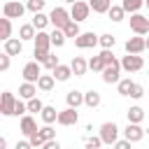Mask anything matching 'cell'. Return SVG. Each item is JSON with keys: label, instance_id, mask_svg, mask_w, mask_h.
<instances>
[{"label": "cell", "instance_id": "cell-37", "mask_svg": "<svg viewBox=\"0 0 149 149\" xmlns=\"http://www.w3.org/2000/svg\"><path fill=\"white\" fill-rule=\"evenodd\" d=\"M84 144H86V149H98V147H102L105 142H102V137H100V135H98V137H95V135H91V137H86V140H84Z\"/></svg>", "mask_w": 149, "mask_h": 149}, {"label": "cell", "instance_id": "cell-29", "mask_svg": "<svg viewBox=\"0 0 149 149\" xmlns=\"http://www.w3.org/2000/svg\"><path fill=\"white\" fill-rule=\"evenodd\" d=\"M40 116H42L44 123H54V121H58V112H56V107H51V105H44V109L40 112Z\"/></svg>", "mask_w": 149, "mask_h": 149}, {"label": "cell", "instance_id": "cell-19", "mask_svg": "<svg viewBox=\"0 0 149 149\" xmlns=\"http://www.w3.org/2000/svg\"><path fill=\"white\" fill-rule=\"evenodd\" d=\"M70 65H72L74 77H84V74H86V70H88V61H84L81 56H74V58L70 61Z\"/></svg>", "mask_w": 149, "mask_h": 149}, {"label": "cell", "instance_id": "cell-31", "mask_svg": "<svg viewBox=\"0 0 149 149\" xmlns=\"http://www.w3.org/2000/svg\"><path fill=\"white\" fill-rule=\"evenodd\" d=\"M65 33H63V28H54L51 30V47H56V49H61L63 44H65Z\"/></svg>", "mask_w": 149, "mask_h": 149}, {"label": "cell", "instance_id": "cell-30", "mask_svg": "<svg viewBox=\"0 0 149 149\" xmlns=\"http://www.w3.org/2000/svg\"><path fill=\"white\" fill-rule=\"evenodd\" d=\"M107 16H109L114 23L123 21V16H126V9H123V5H112V7H109V12H107Z\"/></svg>", "mask_w": 149, "mask_h": 149}, {"label": "cell", "instance_id": "cell-21", "mask_svg": "<svg viewBox=\"0 0 149 149\" xmlns=\"http://www.w3.org/2000/svg\"><path fill=\"white\" fill-rule=\"evenodd\" d=\"M65 102H68L70 107H81V105H84V93H81V91H74V88L68 91V93H65Z\"/></svg>", "mask_w": 149, "mask_h": 149}, {"label": "cell", "instance_id": "cell-36", "mask_svg": "<svg viewBox=\"0 0 149 149\" xmlns=\"http://www.w3.org/2000/svg\"><path fill=\"white\" fill-rule=\"evenodd\" d=\"M26 102H28V112H42V109H44V102H42L37 95L30 98V100H26Z\"/></svg>", "mask_w": 149, "mask_h": 149}, {"label": "cell", "instance_id": "cell-22", "mask_svg": "<svg viewBox=\"0 0 149 149\" xmlns=\"http://www.w3.org/2000/svg\"><path fill=\"white\" fill-rule=\"evenodd\" d=\"M100 102H102V98H100V93L98 91H86L84 93V105L86 107H91V109H95V107H100Z\"/></svg>", "mask_w": 149, "mask_h": 149}, {"label": "cell", "instance_id": "cell-49", "mask_svg": "<svg viewBox=\"0 0 149 149\" xmlns=\"http://www.w3.org/2000/svg\"><path fill=\"white\" fill-rule=\"evenodd\" d=\"M63 2H68V5H74V2H77V0H63Z\"/></svg>", "mask_w": 149, "mask_h": 149}, {"label": "cell", "instance_id": "cell-32", "mask_svg": "<svg viewBox=\"0 0 149 149\" xmlns=\"http://www.w3.org/2000/svg\"><path fill=\"white\" fill-rule=\"evenodd\" d=\"M105 58L98 54V56H93V58H88V70H93V72H102L105 70Z\"/></svg>", "mask_w": 149, "mask_h": 149}, {"label": "cell", "instance_id": "cell-48", "mask_svg": "<svg viewBox=\"0 0 149 149\" xmlns=\"http://www.w3.org/2000/svg\"><path fill=\"white\" fill-rule=\"evenodd\" d=\"M30 147H33V144H30V140H26V142H19V144H16V149H30Z\"/></svg>", "mask_w": 149, "mask_h": 149}, {"label": "cell", "instance_id": "cell-43", "mask_svg": "<svg viewBox=\"0 0 149 149\" xmlns=\"http://www.w3.org/2000/svg\"><path fill=\"white\" fill-rule=\"evenodd\" d=\"M9 63H12V56H9L7 51H2V56H0V70L7 72V70H9Z\"/></svg>", "mask_w": 149, "mask_h": 149}, {"label": "cell", "instance_id": "cell-1", "mask_svg": "<svg viewBox=\"0 0 149 149\" xmlns=\"http://www.w3.org/2000/svg\"><path fill=\"white\" fill-rule=\"evenodd\" d=\"M121 61H112V63H107L105 65V70L100 72L102 74V81L105 84H116L119 79H121Z\"/></svg>", "mask_w": 149, "mask_h": 149}, {"label": "cell", "instance_id": "cell-40", "mask_svg": "<svg viewBox=\"0 0 149 149\" xmlns=\"http://www.w3.org/2000/svg\"><path fill=\"white\" fill-rule=\"evenodd\" d=\"M58 63H61V61H58V56H56V54H51V51H49V56H47V58H44V63H42V65H44V68H47V70H54V68H56V65H58Z\"/></svg>", "mask_w": 149, "mask_h": 149}, {"label": "cell", "instance_id": "cell-6", "mask_svg": "<svg viewBox=\"0 0 149 149\" xmlns=\"http://www.w3.org/2000/svg\"><path fill=\"white\" fill-rule=\"evenodd\" d=\"M40 74H42V63H40V61H30V63H26L23 70H21L23 81H35V84H37Z\"/></svg>", "mask_w": 149, "mask_h": 149}, {"label": "cell", "instance_id": "cell-39", "mask_svg": "<svg viewBox=\"0 0 149 149\" xmlns=\"http://www.w3.org/2000/svg\"><path fill=\"white\" fill-rule=\"evenodd\" d=\"M37 133H40V135L44 137V142H47V140H51V137H56V130L51 128V123H44V126H42V128H40Z\"/></svg>", "mask_w": 149, "mask_h": 149}, {"label": "cell", "instance_id": "cell-52", "mask_svg": "<svg viewBox=\"0 0 149 149\" xmlns=\"http://www.w3.org/2000/svg\"><path fill=\"white\" fill-rule=\"evenodd\" d=\"M147 135H149V128H147Z\"/></svg>", "mask_w": 149, "mask_h": 149}, {"label": "cell", "instance_id": "cell-2", "mask_svg": "<svg viewBox=\"0 0 149 149\" xmlns=\"http://www.w3.org/2000/svg\"><path fill=\"white\" fill-rule=\"evenodd\" d=\"M49 19H51V26H54V28H65V26L72 21V16H70V12H68L65 7H54V9L49 12Z\"/></svg>", "mask_w": 149, "mask_h": 149}, {"label": "cell", "instance_id": "cell-33", "mask_svg": "<svg viewBox=\"0 0 149 149\" xmlns=\"http://www.w3.org/2000/svg\"><path fill=\"white\" fill-rule=\"evenodd\" d=\"M121 5H123V9H126L128 14H135V12H140V9L144 7V0H123Z\"/></svg>", "mask_w": 149, "mask_h": 149}, {"label": "cell", "instance_id": "cell-47", "mask_svg": "<svg viewBox=\"0 0 149 149\" xmlns=\"http://www.w3.org/2000/svg\"><path fill=\"white\" fill-rule=\"evenodd\" d=\"M130 144H133V142H130L128 137H126V140H116V142H114V147H116V149H128Z\"/></svg>", "mask_w": 149, "mask_h": 149}, {"label": "cell", "instance_id": "cell-18", "mask_svg": "<svg viewBox=\"0 0 149 149\" xmlns=\"http://www.w3.org/2000/svg\"><path fill=\"white\" fill-rule=\"evenodd\" d=\"M35 95H37V84H35V81H23V84L19 86V98L30 100V98H35Z\"/></svg>", "mask_w": 149, "mask_h": 149}, {"label": "cell", "instance_id": "cell-27", "mask_svg": "<svg viewBox=\"0 0 149 149\" xmlns=\"http://www.w3.org/2000/svg\"><path fill=\"white\" fill-rule=\"evenodd\" d=\"M12 37V19L9 16H2L0 19V40H9Z\"/></svg>", "mask_w": 149, "mask_h": 149}, {"label": "cell", "instance_id": "cell-3", "mask_svg": "<svg viewBox=\"0 0 149 149\" xmlns=\"http://www.w3.org/2000/svg\"><path fill=\"white\" fill-rule=\"evenodd\" d=\"M121 68H123V72H140L144 68V58L140 54H126L121 58Z\"/></svg>", "mask_w": 149, "mask_h": 149}, {"label": "cell", "instance_id": "cell-50", "mask_svg": "<svg viewBox=\"0 0 149 149\" xmlns=\"http://www.w3.org/2000/svg\"><path fill=\"white\" fill-rule=\"evenodd\" d=\"M144 5H147V9H149V0H144Z\"/></svg>", "mask_w": 149, "mask_h": 149}, {"label": "cell", "instance_id": "cell-42", "mask_svg": "<svg viewBox=\"0 0 149 149\" xmlns=\"http://www.w3.org/2000/svg\"><path fill=\"white\" fill-rule=\"evenodd\" d=\"M26 112H28V102L16 100V105H14V114H12V116H23Z\"/></svg>", "mask_w": 149, "mask_h": 149}, {"label": "cell", "instance_id": "cell-35", "mask_svg": "<svg viewBox=\"0 0 149 149\" xmlns=\"http://www.w3.org/2000/svg\"><path fill=\"white\" fill-rule=\"evenodd\" d=\"M114 44H116V37H114L112 33L100 35V47H102V49H114Z\"/></svg>", "mask_w": 149, "mask_h": 149}, {"label": "cell", "instance_id": "cell-34", "mask_svg": "<svg viewBox=\"0 0 149 149\" xmlns=\"http://www.w3.org/2000/svg\"><path fill=\"white\" fill-rule=\"evenodd\" d=\"M63 33H65L68 37H72V40H74V37L81 33V30H79V21H74V19H72V21H70V23L63 28Z\"/></svg>", "mask_w": 149, "mask_h": 149}, {"label": "cell", "instance_id": "cell-28", "mask_svg": "<svg viewBox=\"0 0 149 149\" xmlns=\"http://www.w3.org/2000/svg\"><path fill=\"white\" fill-rule=\"evenodd\" d=\"M133 79L130 77H121L119 81H116V91H119V95H130V88H133Z\"/></svg>", "mask_w": 149, "mask_h": 149}, {"label": "cell", "instance_id": "cell-12", "mask_svg": "<svg viewBox=\"0 0 149 149\" xmlns=\"http://www.w3.org/2000/svg\"><path fill=\"white\" fill-rule=\"evenodd\" d=\"M123 135L135 144V142H142V137L147 135V130L140 126V123H133V121H128V126H126V130H123Z\"/></svg>", "mask_w": 149, "mask_h": 149}, {"label": "cell", "instance_id": "cell-23", "mask_svg": "<svg viewBox=\"0 0 149 149\" xmlns=\"http://www.w3.org/2000/svg\"><path fill=\"white\" fill-rule=\"evenodd\" d=\"M49 23H51L49 14H44V12H35V14H33V26H35L37 30H44Z\"/></svg>", "mask_w": 149, "mask_h": 149}, {"label": "cell", "instance_id": "cell-9", "mask_svg": "<svg viewBox=\"0 0 149 149\" xmlns=\"http://www.w3.org/2000/svg\"><path fill=\"white\" fill-rule=\"evenodd\" d=\"M88 14H91V5L88 2H84V0H77L72 7H70V16L74 19V21H86L88 19Z\"/></svg>", "mask_w": 149, "mask_h": 149}, {"label": "cell", "instance_id": "cell-44", "mask_svg": "<svg viewBox=\"0 0 149 149\" xmlns=\"http://www.w3.org/2000/svg\"><path fill=\"white\" fill-rule=\"evenodd\" d=\"M37 130H40V128H37ZM28 140H30V144H33V147H44V137H42L40 133H33Z\"/></svg>", "mask_w": 149, "mask_h": 149}, {"label": "cell", "instance_id": "cell-7", "mask_svg": "<svg viewBox=\"0 0 149 149\" xmlns=\"http://www.w3.org/2000/svg\"><path fill=\"white\" fill-rule=\"evenodd\" d=\"M100 137H102L105 144H114V142L119 140V126H116L114 121H105V123L100 126Z\"/></svg>", "mask_w": 149, "mask_h": 149}, {"label": "cell", "instance_id": "cell-20", "mask_svg": "<svg viewBox=\"0 0 149 149\" xmlns=\"http://www.w3.org/2000/svg\"><path fill=\"white\" fill-rule=\"evenodd\" d=\"M54 84H56L54 72H51V74H40V79H37V88H40L42 93H49V91L54 88Z\"/></svg>", "mask_w": 149, "mask_h": 149}, {"label": "cell", "instance_id": "cell-16", "mask_svg": "<svg viewBox=\"0 0 149 149\" xmlns=\"http://www.w3.org/2000/svg\"><path fill=\"white\" fill-rule=\"evenodd\" d=\"M5 51H7L9 56H19V54L23 51V40H21V37H9V40H5Z\"/></svg>", "mask_w": 149, "mask_h": 149}, {"label": "cell", "instance_id": "cell-24", "mask_svg": "<svg viewBox=\"0 0 149 149\" xmlns=\"http://www.w3.org/2000/svg\"><path fill=\"white\" fill-rule=\"evenodd\" d=\"M35 30H37V28L33 26V21H30V23H23V26L19 28V37H21L23 42H28V40H35V35H37Z\"/></svg>", "mask_w": 149, "mask_h": 149}, {"label": "cell", "instance_id": "cell-14", "mask_svg": "<svg viewBox=\"0 0 149 149\" xmlns=\"http://www.w3.org/2000/svg\"><path fill=\"white\" fill-rule=\"evenodd\" d=\"M19 130H21L26 137H30L33 133H37V121H35L30 114H23V116H21V123H19Z\"/></svg>", "mask_w": 149, "mask_h": 149}, {"label": "cell", "instance_id": "cell-4", "mask_svg": "<svg viewBox=\"0 0 149 149\" xmlns=\"http://www.w3.org/2000/svg\"><path fill=\"white\" fill-rule=\"evenodd\" d=\"M130 30L135 33V35H147L149 33V19L144 16V14H140V12H135V14H130Z\"/></svg>", "mask_w": 149, "mask_h": 149}, {"label": "cell", "instance_id": "cell-46", "mask_svg": "<svg viewBox=\"0 0 149 149\" xmlns=\"http://www.w3.org/2000/svg\"><path fill=\"white\" fill-rule=\"evenodd\" d=\"M42 149H61V142H58L56 137H51V140H47V142H44V147H42Z\"/></svg>", "mask_w": 149, "mask_h": 149}, {"label": "cell", "instance_id": "cell-15", "mask_svg": "<svg viewBox=\"0 0 149 149\" xmlns=\"http://www.w3.org/2000/svg\"><path fill=\"white\" fill-rule=\"evenodd\" d=\"M35 49H42V51H49L51 49V33H47V30H37V35H35Z\"/></svg>", "mask_w": 149, "mask_h": 149}, {"label": "cell", "instance_id": "cell-38", "mask_svg": "<svg viewBox=\"0 0 149 149\" xmlns=\"http://www.w3.org/2000/svg\"><path fill=\"white\" fill-rule=\"evenodd\" d=\"M44 5H47V0H28L26 2V7H28V12H42L44 9Z\"/></svg>", "mask_w": 149, "mask_h": 149}, {"label": "cell", "instance_id": "cell-10", "mask_svg": "<svg viewBox=\"0 0 149 149\" xmlns=\"http://www.w3.org/2000/svg\"><path fill=\"white\" fill-rule=\"evenodd\" d=\"M14 105H16V98L12 91H2V98H0V114L2 116H12L14 114Z\"/></svg>", "mask_w": 149, "mask_h": 149}, {"label": "cell", "instance_id": "cell-11", "mask_svg": "<svg viewBox=\"0 0 149 149\" xmlns=\"http://www.w3.org/2000/svg\"><path fill=\"white\" fill-rule=\"evenodd\" d=\"M79 121V112H77V107H65L63 112H58V123L61 126H74Z\"/></svg>", "mask_w": 149, "mask_h": 149}, {"label": "cell", "instance_id": "cell-25", "mask_svg": "<svg viewBox=\"0 0 149 149\" xmlns=\"http://www.w3.org/2000/svg\"><path fill=\"white\" fill-rule=\"evenodd\" d=\"M126 116H128V121H133V123H142V119H144V109H142L140 105H133V107H128Z\"/></svg>", "mask_w": 149, "mask_h": 149}, {"label": "cell", "instance_id": "cell-45", "mask_svg": "<svg viewBox=\"0 0 149 149\" xmlns=\"http://www.w3.org/2000/svg\"><path fill=\"white\" fill-rule=\"evenodd\" d=\"M33 56H35V61H40V63H44V58L49 56V51H42V49H33Z\"/></svg>", "mask_w": 149, "mask_h": 149}, {"label": "cell", "instance_id": "cell-17", "mask_svg": "<svg viewBox=\"0 0 149 149\" xmlns=\"http://www.w3.org/2000/svg\"><path fill=\"white\" fill-rule=\"evenodd\" d=\"M51 72H54L56 81H68V79L74 74V72H72V65H63V63H58V65H56Z\"/></svg>", "mask_w": 149, "mask_h": 149}, {"label": "cell", "instance_id": "cell-13", "mask_svg": "<svg viewBox=\"0 0 149 149\" xmlns=\"http://www.w3.org/2000/svg\"><path fill=\"white\" fill-rule=\"evenodd\" d=\"M147 49V40L142 35H135V37H128L126 42V54H142Z\"/></svg>", "mask_w": 149, "mask_h": 149}, {"label": "cell", "instance_id": "cell-5", "mask_svg": "<svg viewBox=\"0 0 149 149\" xmlns=\"http://www.w3.org/2000/svg\"><path fill=\"white\" fill-rule=\"evenodd\" d=\"M26 9H28V7H26V5H21L19 0H5V5H2V16H9V19H21Z\"/></svg>", "mask_w": 149, "mask_h": 149}, {"label": "cell", "instance_id": "cell-41", "mask_svg": "<svg viewBox=\"0 0 149 149\" xmlns=\"http://www.w3.org/2000/svg\"><path fill=\"white\" fill-rule=\"evenodd\" d=\"M142 95H144V86L135 81V84H133V88H130V98H133V100H140Z\"/></svg>", "mask_w": 149, "mask_h": 149}, {"label": "cell", "instance_id": "cell-8", "mask_svg": "<svg viewBox=\"0 0 149 149\" xmlns=\"http://www.w3.org/2000/svg\"><path fill=\"white\" fill-rule=\"evenodd\" d=\"M74 44H77V49H91V47L100 44V35H95L93 30H88V33H79V35L74 37Z\"/></svg>", "mask_w": 149, "mask_h": 149}, {"label": "cell", "instance_id": "cell-26", "mask_svg": "<svg viewBox=\"0 0 149 149\" xmlns=\"http://www.w3.org/2000/svg\"><path fill=\"white\" fill-rule=\"evenodd\" d=\"M88 5L95 14H107L109 7H112V0H88Z\"/></svg>", "mask_w": 149, "mask_h": 149}, {"label": "cell", "instance_id": "cell-51", "mask_svg": "<svg viewBox=\"0 0 149 149\" xmlns=\"http://www.w3.org/2000/svg\"><path fill=\"white\" fill-rule=\"evenodd\" d=\"M147 49H149V37H147Z\"/></svg>", "mask_w": 149, "mask_h": 149}]
</instances>
